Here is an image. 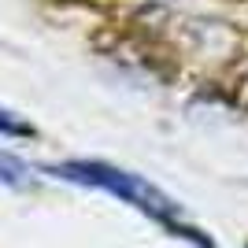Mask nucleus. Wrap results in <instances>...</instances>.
<instances>
[{"label":"nucleus","mask_w":248,"mask_h":248,"mask_svg":"<svg viewBox=\"0 0 248 248\" xmlns=\"http://www.w3.org/2000/svg\"><path fill=\"white\" fill-rule=\"evenodd\" d=\"M48 174L67 178V182H78V186L108 189V193H115L119 200L134 204L137 211H145L148 218H155L159 226H167L174 237H189V241H197L200 248H211V245H207V237H200V230L186 226V222L178 218V211H182V207L167 197L163 189H155L152 182H145L141 174L119 170V167L100 163V159H71V163H56V167H48Z\"/></svg>","instance_id":"obj_1"},{"label":"nucleus","mask_w":248,"mask_h":248,"mask_svg":"<svg viewBox=\"0 0 248 248\" xmlns=\"http://www.w3.org/2000/svg\"><path fill=\"white\" fill-rule=\"evenodd\" d=\"M0 134H8V137H33L37 130H33L30 123H22L19 115H11L8 108H0Z\"/></svg>","instance_id":"obj_2"},{"label":"nucleus","mask_w":248,"mask_h":248,"mask_svg":"<svg viewBox=\"0 0 248 248\" xmlns=\"http://www.w3.org/2000/svg\"><path fill=\"white\" fill-rule=\"evenodd\" d=\"M0 182L19 186V182H22V163H15V159H0Z\"/></svg>","instance_id":"obj_3"}]
</instances>
